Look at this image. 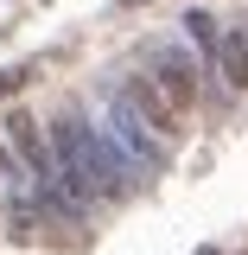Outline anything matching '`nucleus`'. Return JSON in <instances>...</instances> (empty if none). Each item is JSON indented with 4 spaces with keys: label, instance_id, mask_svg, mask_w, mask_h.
Segmentation results:
<instances>
[{
    "label": "nucleus",
    "instance_id": "nucleus-1",
    "mask_svg": "<svg viewBox=\"0 0 248 255\" xmlns=\"http://www.w3.org/2000/svg\"><path fill=\"white\" fill-rule=\"evenodd\" d=\"M121 102H127V109H134V122L147 128V134H153L159 147L185 134V115L172 109V96L159 90V83H153V77H147V70H134V77H127V90H121Z\"/></svg>",
    "mask_w": 248,
    "mask_h": 255
},
{
    "label": "nucleus",
    "instance_id": "nucleus-2",
    "mask_svg": "<svg viewBox=\"0 0 248 255\" xmlns=\"http://www.w3.org/2000/svg\"><path fill=\"white\" fill-rule=\"evenodd\" d=\"M147 77H153L159 90L172 96V109H178V115H191V109H197V70H191V58H178V51H159Z\"/></svg>",
    "mask_w": 248,
    "mask_h": 255
},
{
    "label": "nucleus",
    "instance_id": "nucleus-3",
    "mask_svg": "<svg viewBox=\"0 0 248 255\" xmlns=\"http://www.w3.org/2000/svg\"><path fill=\"white\" fill-rule=\"evenodd\" d=\"M6 140L19 147V153L32 159V172H51V153H45V134H38V122H32L26 109H13L6 115Z\"/></svg>",
    "mask_w": 248,
    "mask_h": 255
},
{
    "label": "nucleus",
    "instance_id": "nucleus-4",
    "mask_svg": "<svg viewBox=\"0 0 248 255\" xmlns=\"http://www.w3.org/2000/svg\"><path fill=\"white\" fill-rule=\"evenodd\" d=\"M217 70H223V83L236 96H248V38L242 32H223L217 38Z\"/></svg>",
    "mask_w": 248,
    "mask_h": 255
},
{
    "label": "nucleus",
    "instance_id": "nucleus-5",
    "mask_svg": "<svg viewBox=\"0 0 248 255\" xmlns=\"http://www.w3.org/2000/svg\"><path fill=\"white\" fill-rule=\"evenodd\" d=\"M185 26H191V38H197L204 51H217V19H210V13H191Z\"/></svg>",
    "mask_w": 248,
    "mask_h": 255
},
{
    "label": "nucleus",
    "instance_id": "nucleus-6",
    "mask_svg": "<svg viewBox=\"0 0 248 255\" xmlns=\"http://www.w3.org/2000/svg\"><path fill=\"white\" fill-rule=\"evenodd\" d=\"M127 6H147V0H127Z\"/></svg>",
    "mask_w": 248,
    "mask_h": 255
},
{
    "label": "nucleus",
    "instance_id": "nucleus-7",
    "mask_svg": "<svg viewBox=\"0 0 248 255\" xmlns=\"http://www.w3.org/2000/svg\"><path fill=\"white\" fill-rule=\"evenodd\" d=\"M204 255H217V249H204Z\"/></svg>",
    "mask_w": 248,
    "mask_h": 255
}]
</instances>
